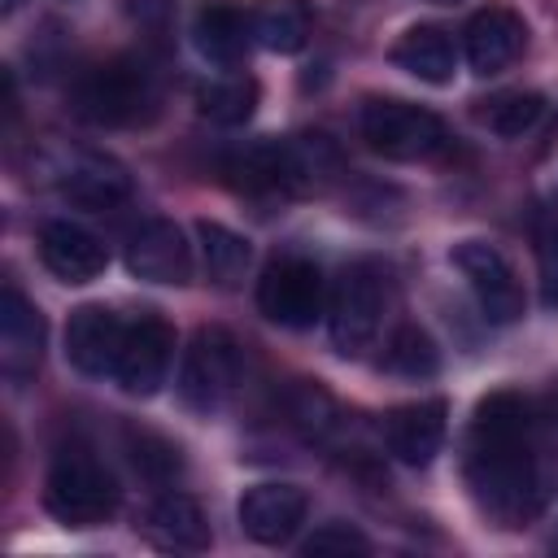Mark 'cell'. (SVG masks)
<instances>
[{"instance_id":"1","label":"cell","mask_w":558,"mask_h":558,"mask_svg":"<svg viewBox=\"0 0 558 558\" xmlns=\"http://www.w3.org/2000/svg\"><path fill=\"white\" fill-rule=\"evenodd\" d=\"M541 405L523 392H493L475 405L466 484L501 527L541 514L558 484V462L541 440Z\"/></svg>"},{"instance_id":"2","label":"cell","mask_w":558,"mask_h":558,"mask_svg":"<svg viewBox=\"0 0 558 558\" xmlns=\"http://www.w3.org/2000/svg\"><path fill=\"white\" fill-rule=\"evenodd\" d=\"M388 270L379 262H349L327 296V331L344 357L366 353L379 340L388 314Z\"/></svg>"},{"instance_id":"3","label":"cell","mask_w":558,"mask_h":558,"mask_svg":"<svg viewBox=\"0 0 558 558\" xmlns=\"http://www.w3.org/2000/svg\"><path fill=\"white\" fill-rule=\"evenodd\" d=\"M70 105L92 126H131L157 105V83L140 61L113 57L105 65H92L74 83Z\"/></svg>"},{"instance_id":"4","label":"cell","mask_w":558,"mask_h":558,"mask_svg":"<svg viewBox=\"0 0 558 558\" xmlns=\"http://www.w3.org/2000/svg\"><path fill=\"white\" fill-rule=\"evenodd\" d=\"M357 135L366 140L371 153H379L388 161H423V157L440 153L449 140L445 122L432 109L410 105V100H392V96L362 105Z\"/></svg>"},{"instance_id":"5","label":"cell","mask_w":558,"mask_h":558,"mask_svg":"<svg viewBox=\"0 0 558 558\" xmlns=\"http://www.w3.org/2000/svg\"><path fill=\"white\" fill-rule=\"evenodd\" d=\"M44 506L65 527H96L118 510V484L92 453H61L44 480Z\"/></svg>"},{"instance_id":"6","label":"cell","mask_w":558,"mask_h":558,"mask_svg":"<svg viewBox=\"0 0 558 558\" xmlns=\"http://www.w3.org/2000/svg\"><path fill=\"white\" fill-rule=\"evenodd\" d=\"M240 375H244V362H240L235 336L222 327H201L179 362V397L187 410L214 414L235 397Z\"/></svg>"},{"instance_id":"7","label":"cell","mask_w":558,"mask_h":558,"mask_svg":"<svg viewBox=\"0 0 558 558\" xmlns=\"http://www.w3.org/2000/svg\"><path fill=\"white\" fill-rule=\"evenodd\" d=\"M257 310L279 327H314L318 314H327V288L323 270L310 257H275L257 279Z\"/></svg>"},{"instance_id":"8","label":"cell","mask_w":558,"mask_h":558,"mask_svg":"<svg viewBox=\"0 0 558 558\" xmlns=\"http://www.w3.org/2000/svg\"><path fill=\"white\" fill-rule=\"evenodd\" d=\"M449 262L462 270L466 288H471V296H475V305H480V314L488 323L506 327V323H514L523 314V283H519L510 257L497 244H488V240H462V244H453Z\"/></svg>"},{"instance_id":"9","label":"cell","mask_w":558,"mask_h":558,"mask_svg":"<svg viewBox=\"0 0 558 558\" xmlns=\"http://www.w3.org/2000/svg\"><path fill=\"white\" fill-rule=\"evenodd\" d=\"M52 187L83 209H113L122 201H131V174L122 161H113L109 153L96 148H70L52 161Z\"/></svg>"},{"instance_id":"10","label":"cell","mask_w":558,"mask_h":558,"mask_svg":"<svg viewBox=\"0 0 558 558\" xmlns=\"http://www.w3.org/2000/svg\"><path fill=\"white\" fill-rule=\"evenodd\" d=\"M170 357H174V327L161 314H140L135 323H126L113 379L126 397H153L166 384Z\"/></svg>"},{"instance_id":"11","label":"cell","mask_w":558,"mask_h":558,"mask_svg":"<svg viewBox=\"0 0 558 558\" xmlns=\"http://www.w3.org/2000/svg\"><path fill=\"white\" fill-rule=\"evenodd\" d=\"M126 270L144 283H187L192 279V244L170 218H148L126 240Z\"/></svg>"},{"instance_id":"12","label":"cell","mask_w":558,"mask_h":558,"mask_svg":"<svg viewBox=\"0 0 558 558\" xmlns=\"http://www.w3.org/2000/svg\"><path fill=\"white\" fill-rule=\"evenodd\" d=\"M122 340H126V323L109 305H78L65 323V362L78 375L105 379L118 366Z\"/></svg>"},{"instance_id":"13","label":"cell","mask_w":558,"mask_h":558,"mask_svg":"<svg viewBox=\"0 0 558 558\" xmlns=\"http://www.w3.org/2000/svg\"><path fill=\"white\" fill-rule=\"evenodd\" d=\"M523 48H527V22H523L514 9H501V4L480 9V13L466 22V31H462L466 65H471L480 78L510 70Z\"/></svg>"},{"instance_id":"14","label":"cell","mask_w":558,"mask_h":558,"mask_svg":"<svg viewBox=\"0 0 558 558\" xmlns=\"http://www.w3.org/2000/svg\"><path fill=\"white\" fill-rule=\"evenodd\" d=\"M445 427H449V405L440 397L410 401L384 414V445L397 462L427 466L445 445Z\"/></svg>"},{"instance_id":"15","label":"cell","mask_w":558,"mask_h":558,"mask_svg":"<svg viewBox=\"0 0 558 558\" xmlns=\"http://www.w3.org/2000/svg\"><path fill=\"white\" fill-rule=\"evenodd\" d=\"M44 336H48L44 314L13 283H4V296H0V371H4V379L22 384L39 371Z\"/></svg>"},{"instance_id":"16","label":"cell","mask_w":558,"mask_h":558,"mask_svg":"<svg viewBox=\"0 0 558 558\" xmlns=\"http://www.w3.org/2000/svg\"><path fill=\"white\" fill-rule=\"evenodd\" d=\"M305 493L296 484H253L240 497V527L248 541L257 545H288L296 536V527L305 523Z\"/></svg>"},{"instance_id":"17","label":"cell","mask_w":558,"mask_h":558,"mask_svg":"<svg viewBox=\"0 0 558 558\" xmlns=\"http://www.w3.org/2000/svg\"><path fill=\"white\" fill-rule=\"evenodd\" d=\"M39 262L61 283H92L96 275H105L109 253L87 227H78L70 218H52L39 227Z\"/></svg>"},{"instance_id":"18","label":"cell","mask_w":558,"mask_h":558,"mask_svg":"<svg viewBox=\"0 0 558 558\" xmlns=\"http://www.w3.org/2000/svg\"><path fill=\"white\" fill-rule=\"evenodd\" d=\"M196 52L214 65H240L253 39V17L231 0H205L192 22Z\"/></svg>"},{"instance_id":"19","label":"cell","mask_w":558,"mask_h":558,"mask_svg":"<svg viewBox=\"0 0 558 558\" xmlns=\"http://www.w3.org/2000/svg\"><path fill=\"white\" fill-rule=\"evenodd\" d=\"M392 61H397L405 74H414L418 83L440 87V83H449L453 70H458V44L449 39L445 26H410V31L392 44Z\"/></svg>"},{"instance_id":"20","label":"cell","mask_w":558,"mask_h":558,"mask_svg":"<svg viewBox=\"0 0 558 558\" xmlns=\"http://www.w3.org/2000/svg\"><path fill=\"white\" fill-rule=\"evenodd\" d=\"M144 527H148L153 545H161V549H174V554H201V549H209L205 510H201L192 497H183V493L157 497Z\"/></svg>"},{"instance_id":"21","label":"cell","mask_w":558,"mask_h":558,"mask_svg":"<svg viewBox=\"0 0 558 558\" xmlns=\"http://www.w3.org/2000/svg\"><path fill=\"white\" fill-rule=\"evenodd\" d=\"M196 240H201V266H205V275H209L218 288H235V283L248 275L253 248H248V240H244L240 231L201 218V222H196Z\"/></svg>"},{"instance_id":"22","label":"cell","mask_w":558,"mask_h":558,"mask_svg":"<svg viewBox=\"0 0 558 558\" xmlns=\"http://www.w3.org/2000/svg\"><path fill=\"white\" fill-rule=\"evenodd\" d=\"M253 39L270 52H301L310 39V9L305 0H262L253 9Z\"/></svg>"},{"instance_id":"23","label":"cell","mask_w":558,"mask_h":558,"mask_svg":"<svg viewBox=\"0 0 558 558\" xmlns=\"http://www.w3.org/2000/svg\"><path fill=\"white\" fill-rule=\"evenodd\" d=\"M196 105L218 126H240L257 109V83L253 78H214L196 92Z\"/></svg>"},{"instance_id":"24","label":"cell","mask_w":558,"mask_h":558,"mask_svg":"<svg viewBox=\"0 0 558 558\" xmlns=\"http://www.w3.org/2000/svg\"><path fill=\"white\" fill-rule=\"evenodd\" d=\"M541 113H545V100L536 96V92H501V96H493V100H484V109H480V122L493 131V135H501V140H519V135H527L536 122H541Z\"/></svg>"},{"instance_id":"25","label":"cell","mask_w":558,"mask_h":558,"mask_svg":"<svg viewBox=\"0 0 558 558\" xmlns=\"http://www.w3.org/2000/svg\"><path fill=\"white\" fill-rule=\"evenodd\" d=\"M384 366L392 375H405V379H427L440 366V349H436V340L423 327H410L405 323V327L392 331V340L384 349Z\"/></svg>"},{"instance_id":"26","label":"cell","mask_w":558,"mask_h":558,"mask_svg":"<svg viewBox=\"0 0 558 558\" xmlns=\"http://www.w3.org/2000/svg\"><path fill=\"white\" fill-rule=\"evenodd\" d=\"M126 449H131V466L148 480V484H170L183 471L179 445H170L157 432H126Z\"/></svg>"},{"instance_id":"27","label":"cell","mask_w":558,"mask_h":558,"mask_svg":"<svg viewBox=\"0 0 558 558\" xmlns=\"http://www.w3.org/2000/svg\"><path fill=\"white\" fill-rule=\"evenodd\" d=\"M301 554H310V558H327V554L349 558V554H371V541H366V536H362L353 523L331 519V523L314 527V532L301 541Z\"/></svg>"},{"instance_id":"28","label":"cell","mask_w":558,"mask_h":558,"mask_svg":"<svg viewBox=\"0 0 558 558\" xmlns=\"http://www.w3.org/2000/svg\"><path fill=\"white\" fill-rule=\"evenodd\" d=\"M536 270H541V301L558 310V209L536 218Z\"/></svg>"},{"instance_id":"29","label":"cell","mask_w":558,"mask_h":558,"mask_svg":"<svg viewBox=\"0 0 558 558\" xmlns=\"http://www.w3.org/2000/svg\"><path fill=\"white\" fill-rule=\"evenodd\" d=\"M541 418H545V423H554V427H558V388H554V392H549V397H545V405H541Z\"/></svg>"},{"instance_id":"30","label":"cell","mask_w":558,"mask_h":558,"mask_svg":"<svg viewBox=\"0 0 558 558\" xmlns=\"http://www.w3.org/2000/svg\"><path fill=\"white\" fill-rule=\"evenodd\" d=\"M17 4H22V0H4V13H13V9H17Z\"/></svg>"},{"instance_id":"31","label":"cell","mask_w":558,"mask_h":558,"mask_svg":"<svg viewBox=\"0 0 558 558\" xmlns=\"http://www.w3.org/2000/svg\"><path fill=\"white\" fill-rule=\"evenodd\" d=\"M432 4H453V0H432Z\"/></svg>"}]
</instances>
